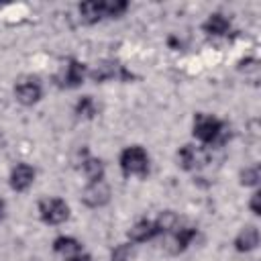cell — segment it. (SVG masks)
Instances as JSON below:
<instances>
[{
  "label": "cell",
  "instance_id": "1",
  "mask_svg": "<svg viewBox=\"0 0 261 261\" xmlns=\"http://www.w3.org/2000/svg\"><path fill=\"white\" fill-rule=\"evenodd\" d=\"M194 137L202 143H216L224 139V124L212 114H198L194 118Z\"/></svg>",
  "mask_w": 261,
  "mask_h": 261
},
{
  "label": "cell",
  "instance_id": "2",
  "mask_svg": "<svg viewBox=\"0 0 261 261\" xmlns=\"http://www.w3.org/2000/svg\"><path fill=\"white\" fill-rule=\"evenodd\" d=\"M120 169L124 175H145L149 171V155L143 147L133 145L120 153Z\"/></svg>",
  "mask_w": 261,
  "mask_h": 261
},
{
  "label": "cell",
  "instance_id": "3",
  "mask_svg": "<svg viewBox=\"0 0 261 261\" xmlns=\"http://www.w3.org/2000/svg\"><path fill=\"white\" fill-rule=\"evenodd\" d=\"M39 214L43 218V222L47 224H59L63 220H67L69 216V206L59 200V198H45L39 202Z\"/></svg>",
  "mask_w": 261,
  "mask_h": 261
},
{
  "label": "cell",
  "instance_id": "4",
  "mask_svg": "<svg viewBox=\"0 0 261 261\" xmlns=\"http://www.w3.org/2000/svg\"><path fill=\"white\" fill-rule=\"evenodd\" d=\"M41 94H43V88H41L39 80L33 77V75H24V77H20L14 84V96L24 106H31V104L39 102L41 100Z\"/></svg>",
  "mask_w": 261,
  "mask_h": 261
},
{
  "label": "cell",
  "instance_id": "5",
  "mask_svg": "<svg viewBox=\"0 0 261 261\" xmlns=\"http://www.w3.org/2000/svg\"><path fill=\"white\" fill-rule=\"evenodd\" d=\"M84 77H86V65L77 59H69L61 67V71L55 75V82L61 88H77V86H82Z\"/></svg>",
  "mask_w": 261,
  "mask_h": 261
},
{
  "label": "cell",
  "instance_id": "6",
  "mask_svg": "<svg viewBox=\"0 0 261 261\" xmlns=\"http://www.w3.org/2000/svg\"><path fill=\"white\" fill-rule=\"evenodd\" d=\"M177 161L184 169H198L208 161V151L196 145H184L177 153Z\"/></svg>",
  "mask_w": 261,
  "mask_h": 261
},
{
  "label": "cell",
  "instance_id": "7",
  "mask_svg": "<svg viewBox=\"0 0 261 261\" xmlns=\"http://www.w3.org/2000/svg\"><path fill=\"white\" fill-rule=\"evenodd\" d=\"M82 200L92 208L104 206L110 200V188L104 181H90L82 192Z\"/></svg>",
  "mask_w": 261,
  "mask_h": 261
},
{
  "label": "cell",
  "instance_id": "8",
  "mask_svg": "<svg viewBox=\"0 0 261 261\" xmlns=\"http://www.w3.org/2000/svg\"><path fill=\"white\" fill-rule=\"evenodd\" d=\"M35 179V169L29 163H18L16 167H12L10 171V186L18 192L27 190Z\"/></svg>",
  "mask_w": 261,
  "mask_h": 261
},
{
  "label": "cell",
  "instance_id": "9",
  "mask_svg": "<svg viewBox=\"0 0 261 261\" xmlns=\"http://www.w3.org/2000/svg\"><path fill=\"white\" fill-rule=\"evenodd\" d=\"M157 234H159V228H157L155 220H139L128 230V239L133 243H147Z\"/></svg>",
  "mask_w": 261,
  "mask_h": 261
},
{
  "label": "cell",
  "instance_id": "10",
  "mask_svg": "<svg viewBox=\"0 0 261 261\" xmlns=\"http://www.w3.org/2000/svg\"><path fill=\"white\" fill-rule=\"evenodd\" d=\"M257 245H259V230H257L255 226H245V228L237 234V239H234L237 251H251V249H255Z\"/></svg>",
  "mask_w": 261,
  "mask_h": 261
},
{
  "label": "cell",
  "instance_id": "11",
  "mask_svg": "<svg viewBox=\"0 0 261 261\" xmlns=\"http://www.w3.org/2000/svg\"><path fill=\"white\" fill-rule=\"evenodd\" d=\"M228 29H230V20H228L224 14H220V12L210 14V16H208V20L204 22V31H206L208 35H214V37L226 35V33H228Z\"/></svg>",
  "mask_w": 261,
  "mask_h": 261
},
{
  "label": "cell",
  "instance_id": "12",
  "mask_svg": "<svg viewBox=\"0 0 261 261\" xmlns=\"http://www.w3.org/2000/svg\"><path fill=\"white\" fill-rule=\"evenodd\" d=\"M53 249H55V253H59L67 259V257H73V255L82 253V243L73 237H57L53 241Z\"/></svg>",
  "mask_w": 261,
  "mask_h": 261
},
{
  "label": "cell",
  "instance_id": "13",
  "mask_svg": "<svg viewBox=\"0 0 261 261\" xmlns=\"http://www.w3.org/2000/svg\"><path fill=\"white\" fill-rule=\"evenodd\" d=\"M116 75L126 77L122 65H118V63H114V61H104V63H100V65L92 71V77H94L96 82H104V80H110V77H116Z\"/></svg>",
  "mask_w": 261,
  "mask_h": 261
},
{
  "label": "cell",
  "instance_id": "14",
  "mask_svg": "<svg viewBox=\"0 0 261 261\" xmlns=\"http://www.w3.org/2000/svg\"><path fill=\"white\" fill-rule=\"evenodd\" d=\"M82 171L90 181H102L104 177V163L98 157H90L86 155L82 161Z\"/></svg>",
  "mask_w": 261,
  "mask_h": 261
},
{
  "label": "cell",
  "instance_id": "15",
  "mask_svg": "<svg viewBox=\"0 0 261 261\" xmlns=\"http://www.w3.org/2000/svg\"><path fill=\"white\" fill-rule=\"evenodd\" d=\"M171 232H173V245H175L173 251H184L194 241V237L198 234V230L194 226H179V224Z\"/></svg>",
  "mask_w": 261,
  "mask_h": 261
},
{
  "label": "cell",
  "instance_id": "16",
  "mask_svg": "<svg viewBox=\"0 0 261 261\" xmlns=\"http://www.w3.org/2000/svg\"><path fill=\"white\" fill-rule=\"evenodd\" d=\"M80 12H82V18H84L86 22H98L100 18H104L102 2H96V0L82 2V4H80Z\"/></svg>",
  "mask_w": 261,
  "mask_h": 261
},
{
  "label": "cell",
  "instance_id": "17",
  "mask_svg": "<svg viewBox=\"0 0 261 261\" xmlns=\"http://www.w3.org/2000/svg\"><path fill=\"white\" fill-rule=\"evenodd\" d=\"M126 8H128V4H126L124 0H104V2H102V12H104V16H108V18L120 16Z\"/></svg>",
  "mask_w": 261,
  "mask_h": 261
},
{
  "label": "cell",
  "instance_id": "18",
  "mask_svg": "<svg viewBox=\"0 0 261 261\" xmlns=\"http://www.w3.org/2000/svg\"><path fill=\"white\" fill-rule=\"evenodd\" d=\"M96 102L92 100V96H84L77 104H75V114L77 116H84V118H92L96 114Z\"/></svg>",
  "mask_w": 261,
  "mask_h": 261
},
{
  "label": "cell",
  "instance_id": "19",
  "mask_svg": "<svg viewBox=\"0 0 261 261\" xmlns=\"http://www.w3.org/2000/svg\"><path fill=\"white\" fill-rule=\"evenodd\" d=\"M259 181V167H247L241 173V184L245 186H255Z\"/></svg>",
  "mask_w": 261,
  "mask_h": 261
},
{
  "label": "cell",
  "instance_id": "20",
  "mask_svg": "<svg viewBox=\"0 0 261 261\" xmlns=\"http://www.w3.org/2000/svg\"><path fill=\"white\" fill-rule=\"evenodd\" d=\"M130 257V247L128 245H118L112 251V261H128Z\"/></svg>",
  "mask_w": 261,
  "mask_h": 261
},
{
  "label": "cell",
  "instance_id": "21",
  "mask_svg": "<svg viewBox=\"0 0 261 261\" xmlns=\"http://www.w3.org/2000/svg\"><path fill=\"white\" fill-rule=\"evenodd\" d=\"M251 210H253V214H261V210H259V194H253V198H251Z\"/></svg>",
  "mask_w": 261,
  "mask_h": 261
},
{
  "label": "cell",
  "instance_id": "22",
  "mask_svg": "<svg viewBox=\"0 0 261 261\" xmlns=\"http://www.w3.org/2000/svg\"><path fill=\"white\" fill-rule=\"evenodd\" d=\"M65 261H92V257L86 255V253H77V255H73V257H67Z\"/></svg>",
  "mask_w": 261,
  "mask_h": 261
},
{
  "label": "cell",
  "instance_id": "23",
  "mask_svg": "<svg viewBox=\"0 0 261 261\" xmlns=\"http://www.w3.org/2000/svg\"><path fill=\"white\" fill-rule=\"evenodd\" d=\"M2 216H4V202L0 200V218H2Z\"/></svg>",
  "mask_w": 261,
  "mask_h": 261
}]
</instances>
